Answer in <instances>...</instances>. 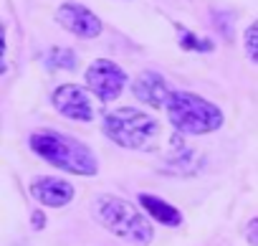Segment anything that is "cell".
<instances>
[{
	"label": "cell",
	"instance_id": "6da1fadb",
	"mask_svg": "<svg viewBox=\"0 0 258 246\" xmlns=\"http://www.w3.org/2000/svg\"><path fill=\"white\" fill-rule=\"evenodd\" d=\"M101 127L111 142L129 147V150H155L160 145V140L165 137L162 125L155 117H150L140 109H132V107H121V109L109 112L101 122Z\"/></svg>",
	"mask_w": 258,
	"mask_h": 246
},
{
	"label": "cell",
	"instance_id": "7a4b0ae2",
	"mask_svg": "<svg viewBox=\"0 0 258 246\" xmlns=\"http://www.w3.org/2000/svg\"><path fill=\"white\" fill-rule=\"evenodd\" d=\"M31 150L38 158H43L46 163H51L53 168H61L66 173H74V175H96V170H99L94 153L69 135H58L51 130L33 132Z\"/></svg>",
	"mask_w": 258,
	"mask_h": 246
},
{
	"label": "cell",
	"instance_id": "3957f363",
	"mask_svg": "<svg viewBox=\"0 0 258 246\" xmlns=\"http://www.w3.org/2000/svg\"><path fill=\"white\" fill-rule=\"evenodd\" d=\"M94 216L99 218V223L111 231L119 238H126L137 246H147L152 241V226L150 221L124 198L116 195H101L94 203Z\"/></svg>",
	"mask_w": 258,
	"mask_h": 246
},
{
	"label": "cell",
	"instance_id": "277c9868",
	"mask_svg": "<svg viewBox=\"0 0 258 246\" xmlns=\"http://www.w3.org/2000/svg\"><path fill=\"white\" fill-rule=\"evenodd\" d=\"M165 107L172 127L187 135H208L223 125V112L213 102L190 91H172Z\"/></svg>",
	"mask_w": 258,
	"mask_h": 246
},
{
	"label": "cell",
	"instance_id": "5b68a950",
	"mask_svg": "<svg viewBox=\"0 0 258 246\" xmlns=\"http://www.w3.org/2000/svg\"><path fill=\"white\" fill-rule=\"evenodd\" d=\"M124 81H126V74L121 71V66H116L114 61H106V59L94 61L86 71V84L101 102H114L121 94Z\"/></svg>",
	"mask_w": 258,
	"mask_h": 246
},
{
	"label": "cell",
	"instance_id": "8992f818",
	"mask_svg": "<svg viewBox=\"0 0 258 246\" xmlns=\"http://www.w3.org/2000/svg\"><path fill=\"white\" fill-rule=\"evenodd\" d=\"M53 107L69 117V119H79V122H91L94 117V109H91V102H89V94L76 86V84H63L53 91Z\"/></svg>",
	"mask_w": 258,
	"mask_h": 246
},
{
	"label": "cell",
	"instance_id": "52a82bcc",
	"mask_svg": "<svg viewBox=\"0 0 258 246\" xmlns=\"http://www.w3.org/2000/svg\"><path fill=\"white\" fill-rule=\"evenodd\" d=\"M58 21L63 28H69L71 33L81 36V38H96L101 33V21L84 6L79 3H66L58 8Z\"/></svg>",
	"mask_w": 258,
	"mask_h": 246
},
{
	"label": "cell",
	"instance_id": "ba28073f",
	"mask_svg": "<svg viewBox=\"0 0 258 246\" xmlns=\"http://www.w3.org/2000/svg\"><path fill=\"white\" fill-rule=\"evenodd\" d=\"M31 193L36 201H41L43 206L51 208H61L66 203H71L74 198V185L61 180V178H36L31 183Z\"/></svg>",
	"mask_w": 258,
	"mask_h": 246
},
{
	"label": "cell",
	"instance_id": "9c48e42d",
	"mask_svg": "<svg viewBox=\"0 0 258 246\" xmlns=\"http://www.w3.org/2000/svg\"><path fill=\"white\" fill-rule=\"evenodd\" d=\"M170 94H172V91H170L167 81H165L160 74H155V71H145V74H140L137 81H135V96H137L140 102L150 104V107H162V104H167Z\"/></svg>",
	"mask_w": 258,
	"mask_h": 246
},
{
	"label": "cell",
	"instance_id": "30bf717a",
	"mask_svg": "<svg viewBox=\"0 0 258 246\" xmlns=\"http://www.w3.org/2000/svg\"><path fill=\"white\" fill-rule=\"evenodd\" d=\"M140 203H142V208H145L155 221H160V223H165V226H180V223H182V213H180L172 203H167V201H162V198H157V195L142 193V195H140Z\"/></svg>",
	"mask_w": 258,
	"mask_h": 246
},
{
	"label": "cell",
	"instance_id": "8fae6325",
	"mask_svg": "<svg viewBox=\"0 0 258 246\" xmlns=\"http://www.w3.org/2000/svg\"><path fill=\"white\" fill-rule=\"evenodd\" d=\"M46 64H48V69H69L71 71L76 66V56L69 48H51L46 56Z\"/></svg>",
	"mask_w": 258,
	"mask_h": 246
},
{
	"label": "cell",
	"instance_id": "7c38bea8",
	"mask_svg": "<svg viewBox=\"0 0 258 246\" xmlns=\"http://www.w3.org/2000/svg\"><path fill=\"white\" fill-rule=\"evenodd\" d=\"M177 31H180V43H182V48H192V51H213V43H210L208 38H198L195 33H190L187 28H180V26H177Z\"/></svg>",
	"mask_w": 258,
	"mask_h": 246
},
{
	"label": "cell",
	"instance_id": "4fadbf2b",
	"mask_svg": "<svg viewBox=\"0 0 258 246\" xmlns=\"http://www.w3.org/2000/svg\"><path fill=\"white\" fill-rule=\"evenodd\" d=\"M245 51H248L250 61L258 64V21L253 26H248V31H245Z\"/></svg>",
	"mask_w": 258,
	"mask_h": 246
},
{
	"label": "cell",
	"instance_id": "5bb4252c",
	"mask_svg": "<svg viewBox=\"0 0 258 246\" xmlns=\"http://www.w3.org/2000/svg\"><path fill=\"white\" fill-rule=\"evenodd\" d=\"M245 238L250 241V246H258V218H253L245 226Z\"/></svg>",
	"mask_w": 258,
	"mask_h": 246
},
{
	"label": "cell",
	"instance_id": "9a60e30c",
	"mask_svg": "<svg viewBox=\"0 0 258 246\" xmlns=\"http://www.w3.org/2000/svg\"><path fill=\"white\" fill-rule=\"evenodd\" d=\"M46 226V216L41 213V211H33V228L38 231V228H43Z\"/></svg>",
	"mask_w": 258,
	"mask_h": 246
}]
</instances>
